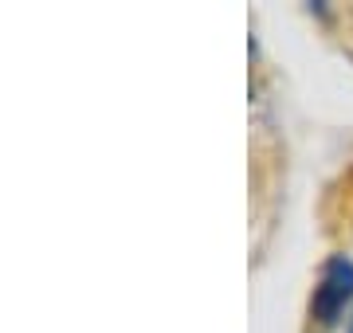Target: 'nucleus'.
<instances>
[{"label":"nucleus","instance_id":"obj_1","mask_svg":"<svg viewBox=\"0 0 353 333\" xmlns=\"http://www.w3.org/2000/svg\"><path fill=\"white\" fill-rule=\"evenodd\" d=\"M353 298V263L350 259H330L322 270V286L314 290V314L322 321H334Z\"/></svg>","mask_w":353,"mask_h":333}]
</instances>
